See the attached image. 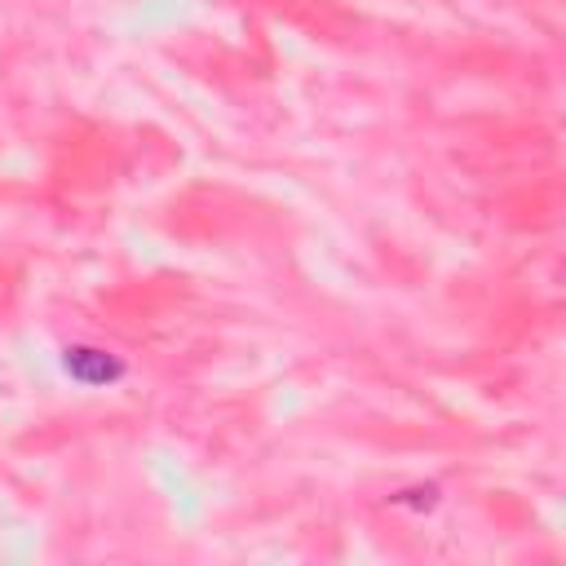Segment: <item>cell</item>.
<instances>
[{
    "mask_svg": "<svg viewBox=\"0 0 566 566\" xmlns=\"http://www.w3.org/2000/svg\"><path fill=\"white\" fill-rule=\"evenodd\" d=\"M63 368H67L72 381H80L89 390L116 385L124 377V359H116L111 350H98V346H67L63 350Z\"/></svg>",
    "mask_w": 566,
    "mask_h": 566,
    "instance_id": "1",
    "label": "cell"
},
{
    "mask_svg": "<svg viewBox=\"0 0 566 566\" xmlns=\"http://www.w3.org/2000/svg\"><path fill=\"white\" fill-rule=\"evenodd\" d=\"M394 504H407V509H434V504H438V491H434V487H416V491L394 496Z\"/></svg>",
    "mask_w": 566,
    "mask_h": 566,
    "instance_id": "2",
    "label": "cell"
}]
</instances>
